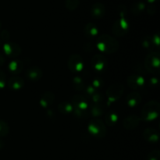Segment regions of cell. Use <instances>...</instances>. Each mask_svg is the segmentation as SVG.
<instances>
[{
	"mask_svg": "<svg viewBox=\"0 0 160 160\" xmlns=\"http://www.w3.org/2000/svg\"><path fill=\"white\" fill-rule=\"evenodd\" d=\"M159 54L156 52L149 53L145 60V67L149 73L157 74L159 72Z\"/></svg>",
	"mask_w": 160,
	"mask_h": 160,
	"instance_id": "4",
	"label": "cell"
},
{
	"mask_svg": "<svg viewBox=\"0 0 160 160\" xmlns=\"http://www.w3.org/2000/svg\"><path fill=\"white\" fill-rule=\"evenodd\" d=\"M102 85V81L99 79H95L94 80V81L92 82V87L95 88H100Z\"/></svg>",
	"mask_w": 160,
	"mask_h": 160,
	"instance_id": "33",
	"label": "cell"
},
{
	"mask_svg": "<svg viewBox=\"0 0 160 160\" xmlns=\"http://www.w3.org/2000/svg\"><path fill=\"white\" fill-rule=\"evenodd\" d=\"M73 111L79 117H82L84 114H85L88 104L87 100L84 96L80 95H76L73 98Z\"/></svg>",
	"mask_w": 160,
	"mask_h": 160,
	"instance_id": "6",
	"label": "cell"
},
{
	"mask_svg": "<svg viewBox=\"0 0 160 160\" xmlns=\"http://www.w3.org/2000/svg\"><path fill=\"white\" fill-rule=\"evenodd\" d=\"M4 62H5L4 57L2 56V54H0V67H1V66H2L3 64H4Z\"/></svg>",
	"mask_w": 160,
	"mask_h": 160,
	"instance_id": "35",
	"label": "cell"
},
{
	"mask_svg": "<svg viewBox=\"0 0 160 160\" xmlns=\"http://www.w3.org/2000/svg\"><path fill=\"white\" fill-rule=\"evenodd\" d=\"M160 152L159 150H153L148 155L147 160H159Z\"/></svg>",
	"mask_w": 160,
	"mask_h": 160,
	"instance_id": "29",
	"label": "cell"
},
{
	"mask_svg": "<svg viewBox=\"0 0 160 160\" xmlns=\"http://www.w3.org/2000/svg\"><path fill=\"white\" fill-rule=\"evenodd\" d=\"M142 101V96L138 92H131L127 97V104L130 107H136L140 104Z\"/></svg>",
	"mask_w": 160,
	"mask_h": 160,
	"instance_id": "17",
	"label": "cell"
},
{
	"mask_svg": "<svg viewBox=\"0 0 160 160\" xmlns=\"http://www.w3.org/2000/svg\"><path fill=\"white\" fill-rule=\"evenodd\" d=\"M1 38L2 39L3 41H8L9 39V36H10V34H9V32L8 31H6V30H4V31H2L1 33Z\"/></svg>",
	"mask_w": 160,
	"mask_h": 160,
	"instance_id": "32",
	"label": "cell"
},
{
	"mask_svg": "<svg viewBox=\"0 0 160 160\" xmlns=\"http://www.w3.org/2000/svg\"><path fill=\"white\" fill-rule=\"evenodd\" d=\"M156 1V0H147V2H149L150 4H152V3H154Z\"/></svg>",
	"mask_w": 160,
	"mask_h": 160,
	"instance_id": "36",
	"label": "cell"
},
{
	"mask_svg": "<svg viewBox=\"0 0 160 160\" xmlns=\"http://www.w3.org/2000/svg\"><path fill=\"white\" fill-rule=\"evenodd\" d=\"M124 88L120 84H115L108 88L106 90V96L109 102H115L118 100L123 95Z\"/></svg>",
	"mask_w": 160,
	"mask_h": 160,
	"instance_id": "7",
	"label": "cell"
},
{
	"mask_svg": "<svg viewBox=\"0 0 160 160\" xmlns=\"http://www.w3.org/2000/svg\"><path fill=\"white\" fill-rule=\"evenodd\" d=\"M160 104L157 101H150L143 106L141 113V118L145 121H152L159 117Z\"/></svg>",
	"mask_w": 160,
	"mask_h": 160,
	"instance_id": "2",
	"label": "cell"
},
{
	"mask_svg": "<svg viewBox=\"0 0 160 160\" xmlns=\"http://www.w3.org/2000/svg\"><path fill=\"white\" fill-rule=\"evenodd\" d=\"M42 70L38 67H32L28 69L26 72V76L28 79L31 81H38L42 78Z\"/></svg>",
	"mask_w": 160,
	"mask_h": 160,
	"instance_id": "14",
	"label": "cell"
},
{
	"mask_svg": "<svg viewBox=\"0 0 160 160\" xmlns=\"http://www.w3.org/2000/svg\"><path fill=\"white\" fill-rule=\"evenodd\" d=\"M92 96V100H93V102L95 103V104H99L100 102L102 101V95L100 93L95 92V93L93 94Z\"/></svg>",
	"mask_w": 160,
	"mask_h": 160,
	"instance_id": "30",
	"label": "cell"
},
{
	"mask_svg": "<svg viewBox=\"0 0 160 160\" xmlns=\"http://www.w3.org/2000/svg\"><path fill=\"white\" fill-rule=\"evenodd\" d=\"M67 65L70 71L77 73L81 72L84 68V61L80 55L73 54L69 59Z\"/></svg>",
	"mask_w": 160,
	"mask_h": 160,
	"instance_id": "8",
	"label": "cell"
},
{
	"mask_svg": "<svg viewBox=\"0 0 160 160\" xmlns=\"http://www.w3.org/2000/svg\"><path fill=\"white\" fill-rule=\"evenodd\" d=\"M92 66L95 70L102 72L106 70L107 66V59L102 55H95L92 59Z\"/></svg>",
	"mask_w": 160,
	"mask_h": 160,
	"instance_id": "10",
	"label": "cell"
},
{
	"mask_svg": "<svg viewBox=\"0 0 160 160\" xmlns=\"http://www.w3.org/2000/svg\"><path fill=\"white\" fill-rule=\"evenodd\" d=\"M128 84L132 89H139L145 84V79L139 74H131L128 78Z\"/></svg>",
	"mask_w": 160,
	"mask_h": 160,
	"instance_id": "11",
	"label": "cell"
},
{
	"mask_svg": "<svg viewBox=\"0 0 160 160\" xmlns=\"http://www.w3.org/2000/svg\"><path fill=\"white\" fill-rule=\"evenodd\" d=\"M6 77L4 72L0 70V88H3L6 85Z\"/></svg>",
	"mask_w": 160,
	"mask_h": 160,
	"instance_id": "31",
	"label": "cell"
},
{
	"mask_svg": "<svg viewBox=\"0 0 160 160\" xmlns=\"http://www.w3.org/2000/svg\"><path fill=\"white\" fill-rule=\"evenodd\" d=\"M84 34L88 38H94L98 34V29L94 23H89L84 27Z\"/></svg>",
	"mask_w": 160,
	"mask_h": 160,
	"instance_id": "19",
	"label": "cell"
},
{
	"mask_svg": "<svg viewBox=\"0 0 160 160\" xmlns=\"http://www.w3.org/2000/svg\"><path fill=\"white\" fill-rule=\"evenodd\" d=\"M1 27H2V23H1V22H0V28H1Z\"/></svg>",
	"mask_w": 160,
	"mask_h": 160,
	"instance_id": "38",
	"label": "cell"
},
{
	"mask_svg": "<svg viewBox=\"0 0 160 160\" xmlns=\"http://www.w3.org/2000/svg\"><path fill=\"white\" fill-rule=\"evenodd\" d=\"M140 117L136 115H130L123 120V126L126 130L131 131L137 128L140 123Z\"/></svg>",
	"mask_w": 160,
	"mask_h": 160,
	"instance_id": "12",
	"label": "cell"
},
{
	"mask_svg": "<svg viewBox=\"0 0 160 160\" xmlns=\"http://www.w3.org/2000/svg\"><path fill=\"white\" fill-rule=\"evenodd\" d=\"M55 95L54 94L50 92H47L42 95L40 99V105L43 108H47L51 106L54 102Z\"/></svg>",
	"mask_w": 160,
	"mask_h": 160,
	"instance_id": "18",
	"label": "cell"
},
{
	"mask_svg": "<svg viewBox=\"0 0 160 160\" xmlns=\"http://www.w3.org/2000/svg\"><path fill=\"white\" fill-rule=\"evenodd\" d=\"M91 112L94 117H98L103 113V108L100 104H95L91 109Z\"/></svg>",
	"mask_w": 160,
	"mask_h": 160,
	"instance_id": "26",
	"label": "cell"
},
{
	"mask_svg": "<svg viewBox=\"0 0 160 160\" xmlns=\"http://www.w3.org/2000/svg\"><path fill=\"white\" fill-rule=\"evenodd\" d=\"M142 46L148 50H152L155 47V44L153 42V40L152 38H150L149 37H146L145 38H143L142 42Z\"/></svg>",
	"mask_w": 160,
	"mask_h": 160,
	"instance_id": "27",
	"label": "cell"
},
{
	"mask_svg": "<svg viewBox=\"0 0 160 160\" xmlns=\"http://www.w3.org/2000/svg\"><path fill=\"white\" fill-rule=\"evenodd\" d=\"M2 142L1 141H0V148H2Z\"/></svg>",
	"mask_w": 160,
	"mask_h": 160,
	"instance_id": "37",
	"label": "cell"
},
{
	"mask_svg": "<svg viewBox=\"0 0 160 160\" xmlns=\"http://www.w3.org/2000/svg\"><path fill=\"white\" fill-rule=\"evenodd\" d=\"M9 125L3 120H0V137H5L9 133Z\"/></svg>",
	"mask_w": 160,
	"mask_h": 160,
	"instance_id": "28",
	"label": "cell"
},
{
	"mask_svg": "<svg viewBox=\"0 0 160 160\" xmlns=\"http://www.w3.org/2000/svg\"><path fill=\"white\" fill-rule=\"evenodd\" d=\"M105 120H106V124L109 125V126H113L118 121V116L113 111H109L106 114Z\"/></svg>",
	"mask_w": 160,
	"mask_h": 160,
	"instance_id": "21",
	"label": "cell"
},
{
	"mask_svg": "<svg viewBox=\"0 0 160 160\" xmlns=\"http://www.w3.org/2000/svg\"><path fill=\"white\" fill-rule=\"evenodd\" d=\"M3 51L6 56L15 58L20 56L21 52V48L20 45L15 42H6L3 45Z\"/></svg>",
	"mask_w": 160,
	"mask_h": 160,
	"instance_id": "9",
	"label": "cell"
},
{
	"mask_svg": "<svg viewBox=\"0 0 160 160\" xmlns=\"http://www.w3.org/2000/svg\"><path fill=\"white\" fill-rule=\"evenodd\" d=\"M88 131L93 137L102 138L106 134V128L104 123L98 118H94L88 124Z\"/></svg>",
	"mask_w": 160,
	"mask_h": 160,
	"instance_id": "3",
	"label": "cell"
},
{
	"mask_svg": "<svg viewBox=\"0 0 160 160\" xmlns=\"http://www.w3.org/2000/svg\"><path fill=\"white\" fill-rule=\"evenodd\" d=\"M91 14L95 19H101L106 14V6L102 2H95L92 5Z\"/></svg>",
	"mask_w": 160,
	"mask_h": 160,
	"instance_id": "13",
	"label": "cell"
},
{
	"mask_svg": "<svg viewBox=\"0 0 160 160\" xmlns=\"http://www.w3.org/2000/svg\"><path fill=\"white\" fill-rule=\"evenodd\" d=\"M156 6H155L154 5H152V4H150L149 6H148V13L153 14V13H155V12H156Z\"/></svg>",
	"mask_w": 160,
	"mask_h": 160,
	"instance_id": "34",
	"label": "cell"
},
{
	"mask_svg": "<svg viewBox=\"0 0 160 160\" xmlns=\"http://www.w3.org/2000/svg\"><path fill=\"white\" fill-rule=\"evenodd\" d=\"M145 9V5L143 2H137L131 7V12L134 14H139Z\"/></svg>",
	"mask_w": 160,
	"mask_h": 160,
	"instance_id": "23",
	"label": "cell"
},
{
	"mask_svg": "<svg viewBox=\"0 0 160 160\" xmlns=\"http://www.w3.org/2000/svg\"><path fill=\"white\" fill-rule=\"evenodd\" d=\"M144 138L148 142L156 143L159 141V132L154 128H147L143 132Z\"/></svg>",
	"mask_w": 160,
	"mask_h": 160,
	"instance_id": "16",
	"label": "cell"
},
{
	"mask_svg": "<svg viewBox=\"0 0 160 160\" xmlns=\"http://www.w3.org/2000/svg\"><path fill=\"white\" fill-rule=\"evenodd\" d=\"M97 48L102 52L112 54L119 49V42L115 38L102 34L97 39Z\"/></svg>",
	"mask_w": 160,
	"mask_h": 160,
	"instance_id": "1",
	"label": "cell"
},
{
	"mask_svg": "<svg viewBox=\"0 0 160 160\" xmlns=\"http://www.w3.org/2000/svg\"><path fill=\"white\" fill-rule=\"evenodd\" d=\"M73 84L74 86V88L78 91H81L85 88L84 87V81L80 77H75L73 80Z\"/></svg>",
	"mask_w": 160,
	"mask_h": 160,
	"instance_id": "24",
	"label": "cell"
},
{
	"mask_svg": "<svg viewBox=\"0 0 160 160\" xmlns=\"http://www.w3.org/2000/svg\"><path fill=\"white\" fill-rule=\"evenodd\" d=\"M59 110L64 114L71 113L72 112H73V106L70 102H63L59 105Z\"/></svg>",
	"mask_w": 160,
	"mask_h": 160,
	"instance_id": "22",
	"label": "cell"
},
{
	"mask_svg": "<svg viewBox=\"0 0 160 160\" xmlns=\"http://www.w3.org/2000/svg\"><path fill=\"white\" fill-rule=\"evenodd\" d=\"M8 86L12 90H20L24 86V81H23V78H21L20 77L14 75V76L11 77L8 81Z\"/></svg>",
	"mask_w": 160,
	"mask_h": 160,
	"instance_id": "15",
	"label": "cell"
},
{
	"mask_svg": "<svg viewBox=\"0 0 160 160\" xmlns=\"http://www.w3.org/2000/svg\"><path fill=\"white\" fill-rule=\"evenodd\" d=\"M80 4V0H66L65 6L68 10H75Z\"/></svg>",
	"mask_w": 160,
	"mask_h": 160,
	"instance_id": "25",
	"label": "cell"
},
{
	"mask_svg": "<svg viewBox=\"0 0 160 160\" xmlns=\"http://www.w3.org/2000/svg\"><path fill=\"white\" fill-rule=\"evenodd\" d=\"M23 64L20 60H12L9 64V70L12 74L17 75L23 70Z\"/></svg>",
	"mask_w": 160,
	"mask_h": 160,
	"instance_id": "20",
	"label": "cell"
},
{
	"mask_svg": "<svg viewBox=\"0 0 160 160\" xmlns=\"http://www.w3.org/2000/svg\"><path fill=\"white\" fill-rule=\"evenodd\" d=\"M112 31L115 36L123 37L128 34L129 31V22L125 18V17H120L118 20L114 22Z\"/></svg>",
	"mask_w": 160,
	"mask_h": 160,
	"instance_id": "5",
	"label": "cell"
}]
</instances>
